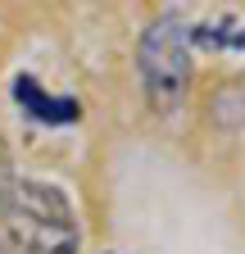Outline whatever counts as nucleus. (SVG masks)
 Returning <instances> with one entry per match:
<instances>
[{"label": "nucleus", "instance_id": "obj_3", "mask_svg": "<svg viewBox=\"0 0 245 254\" xmlns=\"http://www.w3.org/2000/svg\"><path fill=\"white\" fill-rule=\"evenodd\" d=\"M14 95H18V105L32 114L37 123H50V127H59V123H77V100H59V95H46L41 91V82L37 77H18L14 82Z\"/></svg>", "mask_w": 245, "mask_h": 254}, {"label": "nucleus", "instance_id": "obj_1", "mask_svg": "<svg viewBox=\"0 0 245 254\" xmlns=\"http://www.w3.org/2000/svg\"><path fill=\"white\" fill-rule=\"evenodd\" d=\"M9 254H77V213L50 182H18L0 209Z\"/></svg>", "mask_w": 245, "mask_h": 254}, {"label": "nucleus", "instance_id": "obj_4", "mask_svg": "<svg viewBox=\"0 0 245 254\" xmlns=\"http://www.w3.org/2000/svg\"><path fill=\"white\" fill-rule=\"evenodd\" d=\"M191 41L204 50H245V18L241 14H218L191 32Z\"/></svg>", "mask_w": 245, "mask_h": 254}, {"label": "nucleus", "instance_id": "obj_5", "mask_svg": "<svg viewBox=\"0 0 245 254\" xmlns=\"http://www.w3.org/2000/svg\"><path fill=\"white\" fill-rule=\"evenodd\" d=\"M9 200V168H5V159H0V209H5Z\"/></svg>", "mask_w": 245, "mask_h": 254}, {"label": "nucleus", "instance_id": "obj_2", "mask_svg": "<svg viewBox=\"0 0 245 254\" xmlns=\"http://www.w3.org/2000/svg\"><path fill=\"white\" fill-rule=\"evenodd\" d=\"M136 73L145 86V100L159 118H173L191 86V32L177 14L155 18L136 41Z\"/></svg>", "mask_w": 245, "mask_h": 254}]
</instances>
